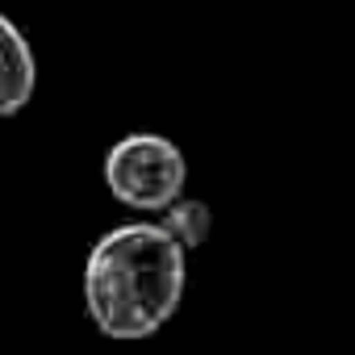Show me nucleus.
Here are the masks:
<instances>
[{
    "label": "nucleus",
    "mask_w": 355,
    "mask_h": 355,
    "mask_svg": "<svg viewBox=\"0 0 355 355\" xmlns=\"http://www.w3.org/2000/svg\"><path fill=\"white\" fill-rule=\"evenodd\" d=\"M105 189L113 201L138 214H159L171 205L189 184V163L184 150L163 134H125L121 142L109 146L105 155Z\"/></svg>",
    "instance_id": "f03ea898"
},
{
    "label": "nucleus",
    "mask_w": 355,
    "mask_h": 355,
    "mask_svg": "<svg viewBox=\"0 0 355 355\" xmlns=\"http://www.w3.org/2000/svg\"><path fill=\"white\" fill-rule=\"evenodd\" d=\"M189 251L159 222H125L96 239L84 263V309L113 343L159 334L184 301Z\"/></svg>",
    "instance_id": "f257e3e1"
},
{
    "label": "nucleus",
    "mask_w": 355,
    "mask_h": 355,
    "mask_svg": "<svg viewBox=\"0 0 355 355\" xmlns=\"http://www.w3.org/2000/svg\"><path fill=\"white\" fill-rule=\"evenodd\" d=\"M38 88V63L26 34L0 13V117H13L30 105Z\"/></svg>",
    "instance_id": "7ed1b4c3"
},
{
    "label": "nucleus",
    "mask_w": 355,
    "mask_h": 355,
    "mask_svg": "<svg viewBox=\"0 0 355 355\" xmlns=\"http://www.w3.org/2000/svg\"><path fill=\"white\" fill-rule=\"evenodd\" d=\"M159 226L180 243L184 251H197V247H205V239H209V226H214V214H209V205L205 201H193V197H175L171 205H163L159 209Z\"/></svg>",
    "instance_id": "20e7f679"
}]
</instances>
